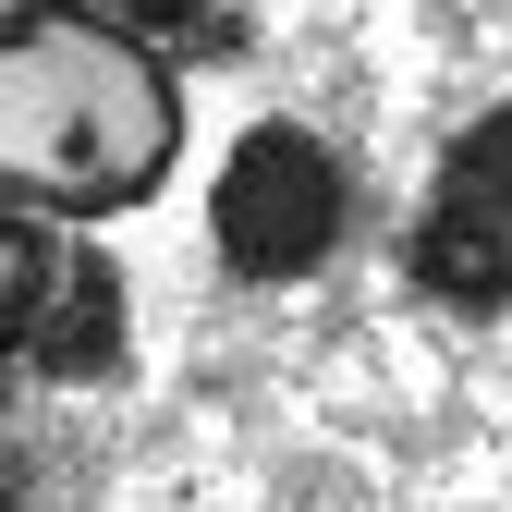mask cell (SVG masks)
Instances as JSON below:
<instances>
[{"instance_id": "cell-3", "label": "cell", "mask_w": 512, "mask_h": 512, "mask_svg": "<svg viewBox=\"0 0 512 512\" xmlns=\"http://www.w3.org/2000/svg\"><path fill=\"white\" fill-rule=\"evenodd\" d=\"M354 232V171L330 159V135L305 122H244L220 183H208V244L232 281H305L330 269Z\"/></svg>"}, {"instance_id": "cell-2", "label": "cell", "mask_w": 512, "mask_h": 512, "mask_svg": "<svg viewBox=\"0 0 512 512\" xmlns=\"http://www.w3.org/2000/svg\"><path fill=\"white\" fill-rule=\"evenodd\" d=\"M122 366H135V293L98 256V232L0 196V378L110 391Z\"/></svg>"}, {"instance_id": "cell-4", "label": "cell", "mask_w": 512, "mask_h": 512, "mask_svg": "<svg viewBox=\"0 0 512 512\" xmlns=\"http://www.w3.org/2000/svg\"><path fill=\"white\" fill-rule=\"evenodd\" d=\"M403 281L452 317H512V98L439 147L427 208L403 232Z\"/></svg>"}, {"instance_id": "cell-6", "label": "cell", "mask_w": 512, "mask_h": 512, "mask_svg": "<svg viewBox=\"0 0 512 512\" xmlns=\"http://www.w3.org/2000/svg\"><path fill=\"white\" fill-rule=\"evenodd\" d=\"M0 512H13V476H0Z\"/></svg>"}, {"instance_id": "cell-1", "label": "cell", "mask_w": 512, "mask_h": 512, "mask_svg": "<svg viewBox=\"0 0 512 512\" xmlns=\"http://www.w3.org/2000/svg\"><path fill=\"white\" fill-rule=\"evenodd\" d=\"M183 171V61L122 0H0V196L122 220Z\"/></svg>"}, {"instance_id": "cell-5", "label": "cell", "mask_w": 512, "mask_h": 512, "mask_svg": "<svg viewBox=\"0 0 512 512\" xmlns=\"http://www.w3.org/2000/svg\"><path fill=\"white\" fill-rule=\"evenodd\" d=\"M122 13H135L171 61H183V74H196V61H232L244 49V13H208V0H122Z\"/></svg>"}]
</instances>
